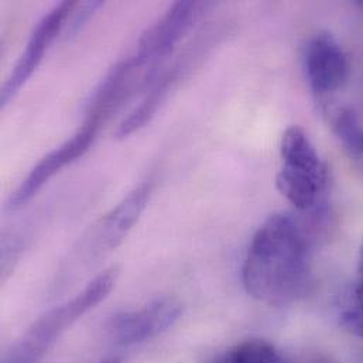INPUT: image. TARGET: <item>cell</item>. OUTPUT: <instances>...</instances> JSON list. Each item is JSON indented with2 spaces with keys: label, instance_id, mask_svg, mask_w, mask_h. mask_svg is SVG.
Instances as JSON below:
<instances>
[{
  "label": "cell",
  "instance_id": "obj_1",
  "mask_svg": "<svg viewBox=\"0 0 363 363\" xmlns=\"http://www.w3.org/2000/svg\"><path fill=\"white\" fill-rule=\"evenodd\" d=\"M311 232L287 212L274 213L255 233L242 279L249 296L267 306H287L301 298L311 279Z\"/></svg>",
  "mask_w": 363,
  "mask_h": 363
},
{
  "label": "cell",
  "instance_id": "obj_2",
  "mask_svg": "<svg viewBox=\"0 0 363 363\" xmlns=\"http://www.w3.org/2000/svg\"><path fill=\"white\" fill-rule=\"evenodd\" d=\"M118 274V267L106 269L75 297L44 313L11 347L3 363H40L68 328L108 297Z\"/></svg>",
  "mask_w": 363,
  "mask_h": 363
},
{
  "label": "cell",
  "instance_id": "obj_3",
  "mask_svg": "<svg viewBox=\"0 0 363 363\" xmlns=\"http://www.w3.org/2000/svg\"><path fill=\"white\" fill-rule=\"evenodd\" d=\"M280 155L277 189L297 209H314L325 191L328 173L311 139L301 128L291 126L283 133Z\"/></svg>",
  "mask_w": 363,
  "mask_h": 363
},
{
  "label": "cell",
  "instance_id": "obj_4",
  "mask_svg": "<svg viewBox=\"0 0 363 363\" xmlns=\"http://www.w3.org/2000/svg\"><path fill=\"white\" fill-rule=\"evenodd\" d=\"M202 9L203 4L199 1H176L142 34L132 58L138 68L147 75L150 85L156 81L162 62L192 28Z\"/></svg>",
  "mask_w": 363,
  "mask_h": 363
},
{
  "label": "cell",
  "instance_id": "obj_5",
  "mask_svg": "<svg viewBox=\"0 0 363 363\" xmlns=\"http://www.w3.org/2000/svg\"><path fill=\"white\" fill-rule=\"evenodd\" d=\"M155 188L153 180L136 185L118 205L104 215L79 245V257L86 262L116 249L132 230L147 206Z\"/></svg>",
  "mask_w": 363,
  "mask_h": 363
},
{
  "label": "cell",
  "instance_id": "obj_6",
  "mask_svg": "<svg viewBox=\"0 0 363 363\" xmlns=\"http://www.w3.org/2000/svg\"><path fill=\"white\" fill-rule=\"evenodd\" d=\"M102 126L92 121H84L82 126L62 145L47 153L20 182L17 189L10 195L7 208L17 211L30 202L37 192L64 167L72 164L82 157L96 139Z\"/></svg>",
  "mask_w": 363,
  "mask_h": 363
},
{
  "label": "cell",
  "instance_id": "obj_7",
  "mask_svg": "<svg viewBox=\"0 0 363 363\" xmlns=\"http://www.w3.org/2000/svg\"><path fill=\"white\" fill-rule=\"evenodd\" d=\"M182 310L174 297L156 298L139 310L116 314L108 324L109 337L122 347L147 342L172 328L180 320Z\"/></svg>",
  "mask_w": 363,
  "mask_h": 363
},
{
  "label": "cell",
  "instance_id": "obj_8",
  "mask_svg": "<svg viewBox=\"0 0 363 363\" xmlns=\"http://www.w3.org/2000/svg\"><path fill=\"white\" fill-rule=\"evenodd\" d=\"M74 1H61L54 6L43 18L35 24L17 64L7 77L4 85L1 86L0 105L6 108L11 99L18 94V91L31 78L34 71L38 68L44 58L45 51L50 48L52 41L57 38L60 31L65 27L67 18L75 9Z\"/></svg>",
  "mask_w": 363,
  "mask_h": 363
},
{
  "label": "cell",
  "instance_id": "obj_9",
  "mask_svg": "<svg viewBox=\"0 0 363 363\" xmlns=\"http://www.w3.org/2000/svg\"><path fill=\"white\" fill-rule=\"evenodd\" d=\"M304 64L308 82L318 95L337 92L350 77L347 52L328 31H320L308 40Z\"/></svg>",
  "mask_w": 363,
  "mask_h": 363
},
{
  "label": "cell",
  "instance_id": "obj_10",
  "mask_svg": "<svg viewBox=\"0 0 363 363\" xmlns=\"http://www.w3.org/2000/svg\"><path fill=\"white\" fill-rule=\"evenodd\" d=\"M182 67L174 65L173 68L163 72L160 77L156 78V81L152 84L150 91L145 96V99L140 102L139 106H136L128 118H125L121 125L116 129V139H126L130 135L139 132L143 129L157 113V111L162 108V105L169 99L170 94L173 92L174 86L177 85L180 77H182Z\"/></svg>",
  "mask_w": 363,
  "mask_h": 363
},
{
  "label": "cell",
  "instance_id": "obj_11",
  "mask_svg": "<svg viewBox=\"0 0 363 363\" xmlns=\"http://www.w3.org/2000/svg\"><path fill=\"white\" fill-rule=\"evenodd\" d=\"M208 363H290L273 344L247 340L220 352Z\"/></svg>",
  "mask_w": 363,
  "mask_h": 363
},
{
  "label": "cell",
  "instance_id": "obj_12",
  "mask_svg": "<svg viewBox=\"0 0 363 363\" xmlns=\"http://www.w3.org/2000/svg\"><path fill=\"white\" fill-rule=\"evenodd\" d=\"M333 129L335 136L351 155L363 156V126L354 109H340L333 121Z\"/></svg>",
  "mask_w": 363,
  "mask_h": 363
},
{
  "label": "cell",
  "instance_id": "obj_13",
  "mask_svg": "<svg viewBox=\"0 0 363 363\" xmlns=\"http://www.w3.org/2000/svg\"><path fill=\"white\" fill-rule=\"evenodd\" d=\"M341 320L348 331L363 338V246L359 253L357 280L352 287L351 298L342 310Z\"/></svg>",
  "mask_w": 363,
  "mask_h": 363
},
{
  "label": "cell",
  "instance_id": "obj_14",
  "mask_svg": "<svg viewBox=\"0 0 363 363\" xmlns=\"http://www.w3.org/2000/svg\"><path fill=\"white\" fill-rule=\"evenodd\" d=\"M102 6H104L102 1H86V3L81 4V10L75 14L74 20L69 23L68 31H69L71 34L77 33V31L91 18V16H92L99 7H102Z\"/></svg>",
  "mask_w": 363,
  "mask_h": 363
},
{
  "label": "cell",
  "instance_id": "obj_15",
  "mask_svg": "<svg viewBox=\"0 0 363 363\" xmlns=\"http://www.w3.org/2000/svg\"><path fill=\"white\" fill-rule=\"evenodd\" d=\"M99 363H122V359L118 358V357H112V358H108V359Z\"/></svg>",
  "mask_w": 363,
  "mask_h": 363
},
{
  "label": "cell",
  "instance_id": "obj_16",
  "mask_svg": "<svg viewBox=\"0 0 363 363\" xmlns=\"http://www.w3.org/2000/svg\"><path fill=\"white\" fill-rule=\"evenodd\" d=\"M358 4H359L361 7H363V1H358Z\"/></svg>",
  "mask_w": 363,
  "mask_h": 363
}]
</instances>
